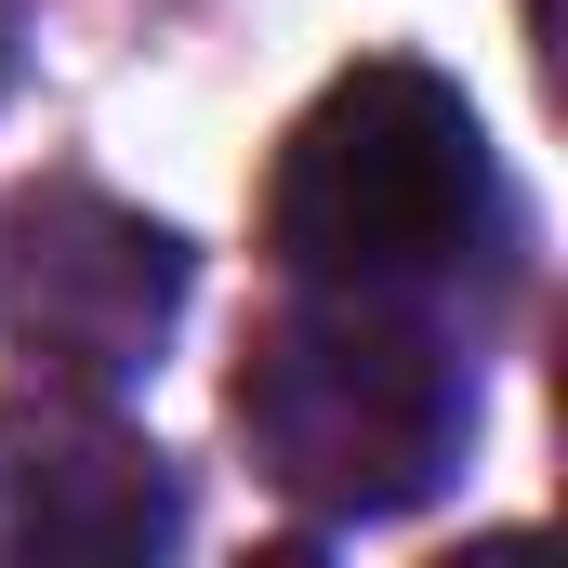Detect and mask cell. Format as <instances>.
I'll list each match as a JSON object with an SVG mask.
<instances>
[{"instance_id":"1","label":"cell","mask_w":568,"mask_h":568,"mask_svg":"<svg viewBox=\"0 0 568 568\" xmlns=\"http://www.w3.org/2000/svg\"><path fill=\"white\" fill-rule=\"evenodd\" d=\"M239 436L252 476L304 516H410L476 436V371L410 291L291 278V304L239 357Z\"/></svg>"},{"instance_id":"2","label":"cell","mask_w":568,"mask_h":568,"mask_svg":"<svg viewBox=\"0 0 568 568\" xmlns=\"http://www.w3.org/2000/svg\"><path fill=\"white\" fill-rule=\"evenodd\" d=\"M503 239V172L476 106L410 67L371 53L344 67L265 172V252L317 291H436Z\"/></svg>"},{"instance_id":"3","label":"cell","mask_w":568,"mask_h":568,"mask_svg":"<svg viewBox=\"0 0 568 568\" xmlns=\"http://www.w3.org/2000/svg\"><path fill=\"white\" fill-rule=\"evenodd\" d=\"M0 317H13V344L53 384H93V397L145 384L159 344H172V317H185V239L120 212L106 185L53 172L0 225Z\"/></svg>"},{"instance_id":"4","label":"cell","mask_w":568,"mask_h":568,"mask_svg":"<svg viewBox=\"0 0 568 568\" xmlns=\"http://www.w3.org/2000/svg\"><path fill=\"white\" fill-rule=\"evenodd\" d=\"M172 529V463L93 384H40L0 410V568H145Z\"/></svg>"},{"instance_id":"5","label":"cell","mask_w":568,"mask_h":568,"mask_svg":"<svg viewBox=\"0 0 568 568\" xmlns=\"http://www.w3.org/2000/svg\"><path fill=\"white\" fill-rule=\"evenodd\" d=\"M13 53H27V0H0V93H13Z\"/></svg>"}]
</instances>
